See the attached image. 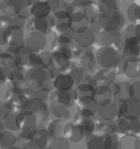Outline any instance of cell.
<instances>
[{
	"label": "cell",
	"mask_w": 140,
	"mask_h": 149,
	"mask_svg": "<svg viewBox=\"0 0 140 149\" xmlns=\"http://www.w3.org/2000/svg\"><path fill=\"white\" fill-rule=\"evenodd\" d=\"M46 42L47 39L45 38V35L36 31L30 32L25 38L26 49L32 52L43 51L46 45Z\"/></svg>",
	"instance_id": "6"
},
{
	"label": "cell",
	"mask_w": 140,
	"mask_h": 149,
	"mask_svg": "<svg viewBox=\"0 0 140 149\" xmlns=\"http://www.w3.org/2000/svg\"><path fill=\"white\" fill-rule=\"evenodd\" d=\"M74 82L71 74H60L54 79L53 86L58 91H70L73 86Z\"/></svg>",
	"instance_id": "16"
},
{
	"label": "cell",
	"mask_w": 140,
	"mask_h": 149,
	"mask_svg": "<svg viewBox=\"0 0 140 149\" xmlns=\"http://www.w3.org/2000/svg\"><path fill=\"white\" fill-rule=\"evenodd\" d=\"M1 53H2V52H1V50H0V55H1Z\"/></svg>",
	"instance_id": "53"
},
{
	"label": "cell",
	"mask_w": 140,
	"mask_h": 149,
	"mask_svg": "<svg viewBox=\"0 0 140 149\" xmlns=\"http://www.w3.org/2000/svg\"><path fill=\"white\" fill-rule=\"evenodd\" d=\"M78 102L82 107L81 109H89L93 111L95 108L98 107V103L96 100L91 95H83L79 98Z\"/></svg>",
	"instance_id": "26"
},
{
	"label": "cell",
	"mask_w": 140,
	"mask_h": 149,
	"mask_svg": "<svg viewBox=\"0 0 140 149\" xmlns=\"http://www.w3.org/2000/svg\"><path fill=\"white\" fill-rule=\"evenodd\" d=\"M98 113L101 119L105 121L113 120L119 114L118 105L110 99H104L98 103Z\"/></svg>",
	"instance_id": "5"
},
{
	"label": "cell",
	"mask_w": 140,
	"mask_h": 149,
	"mask_svg": "<svg viewBox=\"0 0 140 149\" xmlns=\"http://www.w3.org/2000/svg\"><path fill=\"white\" fill-rule=\"evenodd\" d=\"M84 11H85V17L89 18V19H92L95 16H97L98 13V7L94 3H91V4L87 5L85 8L83 9Z\"/></svg>",
	"instance_id": "36"
},
{
	"label": "cell",
	"mask_w": 140,
	"mask_h": 149,
	"mask_svg": "<svg viewBox=\"0 0 140 149\" xmlns=\"http://www.w3.org/2000/svg\"><path fill=\"white\" fill-rule=\"evenodd\" d=\"M115 79V73L105 68L104 70H101L98 74L96 75V79L101 80V81H106V82H112L113 79Z\"/></svg>",
	"instance_id": "30"
},
{
	"label": "cell",
	"mask_w": 140,
	"mask_h": 149,
	"mask_svg": "<svg viewBox=\"0 0 140 149\" xmlns=\"http://www.w3.org/2000/svg\"><path fill=\"white\" fill-rule=\"evenodd\" d=\"M96 58L91 50H85L80 57V65L85 71L92 70L94 68Z\"/></svg>",
	"instance_id": "23"
},
{
	"label": "cell",
	"mask_w": 140,
	"mask_h": 149,
	"mask_svg": "<svg viewBox=\"0 0 140 149\" xmlns=\"http://www.w3.org/2000/svg\"><path fill=\"white\" fill-rule=\"evenodd\" d=\"M139 124L138 120H132V122L130 123V129H132L134 132H139Z\"/></svg>",
	"instance_id": "48"
},
{
	"label": "cell",
	"mask_w": 140,
	"mask_h": 149,
	"mask_svg": "<svg viewBox=\"0 0 140 149\" xmlns=\"http://www.w3.org/2000/svg\"><path fill=\"white\" fill-rule=\"evenodd\" d=\"M58 43H60V44L66 45V44H69V43L71 42V39H70V38H69L67 35H60V36L58 38Z\"/></svg>",
	"instance_id": "47"
},
{
	"label": "cell",
	"mask_w": 140,
	"mask_h": 149,
	"mask_svg": "<svg viewBox=\"0 0 140 149\" xmlns=\"http://www.w3.org/2000/svg\"><path fill=\"white\" fill-rule=\"evenodd\" d=\"M139 25L137 24V25H130L126 30H125V33L128 34V36L130 37H137L139 38Z\"/></svg>",
	"instance_id": "43"
},
{
	"label": "cell",
	"mask_w": 140,
	"mask_h": 149,
	"mask_svg": "<svg viewBox=\"0 0 140 149\" xmlns=\"http://www.w3.org/2000/svg\"><path fill=\"white\" fill-rule=\"evenodd\" d=\"M104 143H105V149L119 148V142L116 138V136L114 135L104 136Z\"/></svg>",
	"instance_id": "34"
},
{
	"label": "cell",
	"mask_w": 140,
	"mask_h": 149,
	"mask_svg": "<svg viewBox=\"0 0 140 149\" xmlns=\"http://www.w3.org/2000/svg\"><path fill=\"white\" fill-rule=\"evenodd\" d=\"M128 95L132 100L139 101V82H135L133 85L130 86Z\"/></svg>",
	"instance_id": "38"
},
{
	"label": "cell",
	"mask_w": 140,
	"mask_h": 149,
	"mask_svg": "<svg viewBox=\"0 0 140 149\" xmlns=\"http://www.w3.org/2000/svg\"><path fill=\"white\" fill-rule=\"evenodd\" d=\"M127 15L131 21L133 23L139 20V7L137 3H132L129 6L127 10Z\"/></svg>",
	"instance_id": "35"
},
{
	"label": "cell",
	"mask_w": 140,
	"mask_h": 149,
	"mask_svg": "<svg viewBox=\"0 0 140 149\" xmlns=\"http://www.w3.org/2000/svg\"><path fill=\"white\" fill-rule=\"evenodd\" d=\"M8 149H20L19 148H17V147H11V148H8Z\"/></svg>",
	"instance_id": "51"
},
{
	"label": "cell",
	"mask_w": 140,
	"mask_h": 149,
	"mask_svg": "<svg viewBox=\"0 0 140 149\" xmlns=\"http://www.w3.org/2000/svg\"><path fill=\"white\" fill-rule=\"evenodd\" d=\"M74 39L79 46L89 47L95 41V32L91 29L87 28L83 31L76 33Z\"/></svg>",
	"instance_id": "13"
},
{
	"label": "cell",
	"mask_w": 140,
	"mask_h": 149,
	"mask_svg": "<svg viewBox=\"0 0 140 149\" xmlns=\"http://www.w3.org/2000/svg\"><path fill=\"white\" fill-rule=\"evenodd\" d=\"M98 9L101 11V15L109 17L119 11L118 3L116 0H100Z\"/></svg>",
	"instance_id": "19"
},
{
	"label": "cell",
	"mask_w": 140,
	"mask_h": 149,
	"mask_svg": "<svg viewBox=\"0 0 140 149\" xmlns=\"http://www.w3.org/2000/svg\"><path fill=\"white\" fill-rule=\"evenodd\" d=\"M125 55L129 58H138L139 55V38L130 37L125 41Z\"/></svg>",
	"instance_id": "18"
},
{
	"label": "cell",
	"mask_w": 140,
	"mask_h": 149,
	"mask_svg": "<svg viewBox=\"0 0 140 149\" xmlns=\"http://www.w3.org/2000/svg\"><path fill=\"white\" fill-rule=\"evenodd\" d=\"M99 41L103 46H118L122 43V38L118 30H107L100 34Z\"/></svg>",
	"instance_id": "9"
},
{
	"label": "cell",
	"mask_w": 140,
	"mask_h": 149,
	"mask_svg": "<svg viewBox=\"0 0 140 149\" xmlns=\"http://www.w3.org/2000/svg\"><path fill=\"white\" fill-rule=\"evenodd\" d=\"M25 39L24 38V32L22 30L13 31L11 38L8 43V49L10 53L17 54L25 49Z\"/></svg>",
	"instance_id": "8"
},
{
	"label": "cell",
	"mask_w": 140,
	"mask_h": 149,
	"mask_svg": "<svg viewBox=\"0 0 140 149\" xmlns=\"http://www.w3.org/2000/svg\"><path fill=\"white\" fill-rule=\"evenodd\" d=\"M12 106L8 102H0V120H3L10 113Z\"/></svg>",
	"instance_id": "39"
},
{
	"label": "cell",
	"mask_w": 140,
	"mask_h": 149,
	"mask_svg": "<svg viewBox=\"0 0 140 149\" xmlns=\"http://www.w3.org/2000/svg\"><path fill=\"white\" fill-rule=\"evenodd\" d=\"M48 149H70V146L65 138L58 137L49 143Z\"/></svg>",
	"instance_id": "29"
},
{
	"label": "cell",
	"mask_w": 140,
	"mask_h": 149,
	"mask_svg": "<svg viewBox=\"0 0 140 149\" xmlns=\"http://www.w3.org/2000/svg\"><path fill=\"white\" fill-rule=\"evenodd\" d=\"M51 11V7L48 2L37 1L30 7V13L37 18L47 17Z\"/></svg>",
	"instance_id": "15"
},
{
	"label": "cell",
	"mask_w": 140,
	"mask_h": 149,
	"mask_svg": "<svg viewBox=\"0 0 140 149\" xmlns=\"http://www.w3.org/2000/svg\"><path fill=\"white\" fill-rule=\"evenodd\" d=\"M37 117L27 110H23L16 114V125L21 131V138L25 141L31 140L37 131Z\"/></svg>",
	"instance_id": "1"
},
{
	"label": "cell",
	"mask_w": 140,
	"mask_h": 149,
	"mask_svg": "<svg viewBox=\"0 0 140 149\" xmlns=\"http://www.w3.org/2000/svg\"><path fill=\"white\" fill-rule=\"evenodd\" d=\"M70 59L71 58L60 50L51 55V63L55 65V68L60 72L65 71L70 66Z\"/></svg>",
	"instance_id": "14"
},
{
	"label": "cell",
	"mask_w": 140,
	"mask_h": 149,
	"mask_svg": "<svg viewBox=\"0 0 140 149\" xmlns=\"http://www.w3.org/2000/svg\"><path fill=\"white\" fill-rule=\"evenodd\" d=\"M32 25L36 31L41 32L45 35L51 31L52 21H50L47 17H44V18L35 17L32 20Z\"/></svg>",
	"instance_id": "22"
},
{
	"label": "cell",
	"mask_w": 140,
	"mask_h": 149,
	"mask_svg": "<svg viewBox=\"0 0 140 149\" xmlns=\"http://www.w3.org/2000/svg\"><path fill=\"white\" fill-rule=\"evenodd\" d=\"M139 114V101L126 100L119 107V115L125 119L136 120Z\"/></svg>",
	"instance_id": "7"
},
{
	"label": "cell",
	"mask_w": 140,
	"mask_h": 149,
	"mask_svg": "<svg viewBox=\"0 0 140 149\" xmlns=\"http://www.w3.org/2000/svg\"><path fill=\"white\" fill-rule=\"evenodd\" d=\"M23 108V110H27L32 113L39 121H44L48 117V107L43 100L31 98L25 102Z\"/></svg>",
	"instance_id": "4"
},
{
	"label": "cell",
	"mask_w": 140,
	"mask_h": 149,
	"mask_svg": "<svg viewBox=\"0 0 140 149\" xmlns=\"http://www.w3.org/2000/svg\"><path fill=\"white\" fill-rule=\"evenodd\" d=\"M2 9V3H1V1H0V10Z\"/></svg>",
	"instance_id": "52"
},
{
	"label": "cell",
	"mask_w": 140,
	"mask_h": 149,
	"mask_svg": "<svg viewBox=\"0 0 140 149\" xmlns=\"http://www.w3.org/2000/svg\"><path fill=\"white\" fill-rule=\"evenodd\" d=\"M13 31L10 29L7 25L0 24V45H8Z\"/></svg>",
	"instance_id": "28"
},
{
	"label": "cell",
	"mask_w": 140,
	"mask_h": 149,
	"mask_svg": "<svg viewBox=\"0 0 140 149\" xmlns=\"http://www.w3.org/2000/svg\"><path fill=\"white\" fill-rule=\"evenodd\" d=\"M85 11L83 9H80V8H78L76 9L73 12L70 13V16H69V20H70V23H80L82 22L83 20H85Z\"/></svg>",
	"instance_id": "33"
},
{
	"label": "cell",
	"mask_w": 140,
	"mask_h": 149,
	"mask_svg": "<svg viewBox=\"0 0 140 149\" xmlns=\"http://www.w3.org/2000/svg\"><path fill=\"white\" fill-rule=\"evenodd\" d=\"M125 73L130 78H138L139 76V61L138 58H128L123 64Z\"/></svg>",
	"instance_id": "17"
},
{
	"label": "cell",
	"mask_w": 140,
	"mask_h": 149,
	"mask_svg": "<svg viewBox=\"0 0 140 149\" xmlns=\"http://www.w3.org/2000/svg\"><path fill=\"white\" fill-rule=\"evenodd\" d=\"M83 133L84 136L90 135L95 129V125L91 118L85 117L80 114V118L78 120L77 123H74Z\"/></svg>",
	"instance_id": "21"
},
{
	"label": "cell",
	"mask_w": 140,
	"mask_h": 149,
	"mask_svg": "<svg viewBox=\"0 0 140 149\" xmlns=\"http://www.w3.org/2000/svg\"><path fill=\"white\" fill-rule=\"evenodd\" d=\"M51 100L58 104L64 106H71L73 102V94L70 91H57L52 94Z\"/></svg>",
	"instance_id": "20"
},
{
	"label": "cell",
	"mask_w": 140,
	"mask_h": 149,
	"mask_svg": "<svg viewBox=\"0 0 140 149\" xmlns=\"http://www.w3.org/2000/svg\"><path fill=\"white\" fill-rule=\"evenodd\" d=\"M48 79V74L43 67H31L25 75V81L27 86L33 89L37 90L44 88Z\"/></svg>",
	"instance_id": "3"
},
{
	"label": "cell",
	"mask_w": 140,
	"mask_h": 149,
	"mask_svg": "<svg viewBox=\"0 0 140 149\" xmlns=\"http://www.w3.org/2000/svg\"><path fill=\"white\" fill-rule=\"evenodd\" d=\"M3 131V124H2V120H0V133Z\"/></svg>",
	"instance_id": "50"
},
{
	"label": "cell",
	"mask_w": 140,
	"mask_h": 149,
	"mask_svg": "<svg viewBox=\"0 0 140 149\" xmlns=\"http://www.w3.org/2000/svg\"><path fill=\"white\" fill-rule=\"evenodd\" d=\"M16 137L10 130L2 131L0 133V149H8L14 146Z\"/></svg>",
	"instance_id": "25"
},
{
	"label": "cell",
	"mask_w": 140,
	"mask_h": 149,
	"mask_svg": "<svg viewBox=\"0 0 140 149\" xmlns=\"http://www.w3.org/2000/svg\"><path fill=\"white\" fill-rule=\"evenodd\" d=\"M0 93H1V92H0Z\"/></svg>",
	"instance_id": "54"
},
{
	"label": "cell",
	"mask_w": 140,
	"mask_h": 149,
	"mask_svg": "<svg viewBox=\"0 0 140 149\" xmlns=\"http://www.w3.org/2000/svg\"><path fill=\"white\" fill-rule=\"evenodd\" d=\"M51 135L48 130L37 129L32 139L30 140L31 145L37 149H44L50 143Z\"/></svg>",
	"instance_id": "11"
},
{
	"label": "cell",
	"mask_w": 140,
	"mask_h": 149,
	"mask_svg": "<svg viewBox=\"0 0 140 149\" xmlns=\"http://www.w3.org/2000/svg\"><path fill=\"white\" fill-rule=\"evenodd\" d=\"M47 2L50 3L51 9L54 8L56 10H64V9H62V5L64 4V1H63V0H49V1H47Z\"/></svg>",
	"instance_id": "46"
},
{
	"label": "cell",
	"mask_w": 140,
	"mask_h": 149,
	"mask_svg": "<svg viewBox=\"0 0 140 149\" xmlns=\"http://www.w3.org/2000/svg\"><path fill=\"white\" fill-rule=\"evenodd\" d=\"M63 134L64 138L71 142H78L84 137L81 130L74 123H67L64 125Z\"/></svg>",
	"instance_id": "12"
},
{
	"label": "cell",
	"mask_w": 140,
	"mask_h": 149,
	"mask_svg": "<svg viewBox=\"0 0 140 149\" xmlns=\"http://www.w3.org/2000/svg\"><path fill=\"white\" fill-rule=\"evenodd\" d=\"M130 129V123L125 118H122L119 121V130L122 133H125Z\"/></svg>",
	"instance_id": "44"
},
{
	"label": "cell",
	"mask_w": 140,
	"mask_h": 149,
	"mask_svg": "<svg viewBox=\"0 0 140 149\" xmlns=\"http://www.w3.org/2000/svg\"><path fill=\"white\" fill-rule=\"evenodd\" d=\"M3 122L8 130H17L16 125V114L12 112L3 120Z\"/></svg>",
	"instance_id": "37"
},
{
	"label": "cell",
	"mask_w": 140,
	"mask_h": 149,
	"mask_svg": "<svg viewBox=\"0 0 140 149\" xmlns=\"http://www.w3.org/2000/svg\"><path fill=\"white\" fill-rule=\"evenodd\" d=\"M24 0H3L2 11L8 17H16L23 10Z\"/></svg>",
	"instance_id": "10"
},
{
	"label": "cell",
	"mask_w": 140,
	"mask_h": 149,
	"mask_svg": "<svg viewBox=\"0 0 140 149\" xmlns=\"http://www.w3.org/2000/svg\"><path fill=\"white\" fill-rule=\"evenodd\" d=\"M24 24V17L17 15L9 20L8 27L12 31H17V30H21Z\"/></svg>",
	"instance_id": "31"
},
{
	"label": "cell",
	"mask_w": 140,
	"mask_h": 149,
	"mask_svg": "<svg viewBox=\"0 0 140 149\" xmlns=\"http://www.w3.org/2000/svg\"><path fill=\"white\" fill-rule=\"evenodd\" d=\"M51 113L58 120H67L70 117V110L68 107L62 104L54 103L51 106Z\"/></svg>",
	"instance_id": "24"
},
{
	"label": "cell",
	"mask_w": 140,
	"mask_h": 149,
	"mask_svg": "<svg viewBox=\"0 0 140 149\" xmlns=\"http://www.w3.org/2000/svg\"><path fill=\"white\" fill-rule=\"evenodd\" d=\"M6 79V72L4 68H0V84L3 83Z\"/></svg>",
	"instance_id": "49"
},
{
	"label": "cell",
	"mask_w": 140,
	"mask_h": 149,
	"mask_svg": "<svg viewBox=\"0 0 140 149\" xmlns=\"http://www.w3.org/2000/svg\"><path fill=\"white\" fill-rule=\"evenodd\" d=\"M63 124L60 120H55L51 122V124L48 127V132L51 136L54 138L60 137V135L63 134Z\"/></svg>",
	"instance_id": "27"
},
{
	"label": "cell",
	"mask_w": 140,
	"mask_h": 149,
	"mask_svg": "<svg viewBox=\"0 0 140 149\" xmlns=\"http://www.w3.org/2000/svg\"><path fill=\"white\" fill-rule=\"evenodd\" d=\"M71 76L73 78L74 81H77V82H81L85 76V71L81 67H78V68H75L71 71Z\"/></svg>",
	"instance_id": "40"
},
{
	"label": "cell",
	"mask_w": 140,
	"mask_h": 149,
	"mask_svg": "<svg viewBox=\"0 0 140 149\" xmlns=\"http://www.w3.org/2000/svg\"><path fill=\"white\" fill-rule=\"evenodd\" d=\"M88 149H105L104 137H92L87 142Z\"/></svg>",
	"instance_id": "32"
},
{
	"label": "cell",
	"mask_w": 140,
	"mask_h": 149,
	"mask_svg": "<svg viewBox=\"0 0 140 149\" xmlns=\"http://www.w3.org/2000/svg\"><path fill=\"white\" fill-rule=\"evenodd\" d=\"M71 24L67 21H60L57 25H56V30L59 32H65L69 29H71Z\"/></svg>",
	"instance_id": "42"
},
{
	"label": "cell",
	"mask_w": 140,
	"mask_h": 149,
	"mask_svg": "<svg viewBox=\"0 0 140 149\" xmlns=\"http://www.w3.org/2000/svg\"><path fill=\"white\" fill-rule=\"evenodd\" d=\"M96 61L104 68H112L116 66L121 60L119 52L113 46H104L97 52Z\"/></svg>",
	"instance_id": "2"
},
{
	"label": "cell",
	"mask_w": 140,
	"mask_h": 149,
	"mask_svg": "<svg viewBox=\"0 0 140 149\" xmlns=\"http://www.w3.org/2000/svg\"><path fill=\"white\" fill-rule=\"evenodd\" d=\"M31 98L32 99H37V100H40L44 101L47 98H48V92L47 90L41 88V89H37V90H34L33 93L31 94Z\"/></svg>",
	"instance_id": "41"
},
{
	"label": "cell",
	"mask_w": 140,
	"mask_h": 149,
	"mask_svg": "<svg viewBox=\"0 0 140 149\" xmlns=\"http://www.w3.org/2000/svg\"><path fill=\"white\" fill-rule=\"evenodd\" d=\"M69 16H70V13L65 10H56L55 12V17L59 21L69 18Z\"/></svg>",
	"instance_id": "45"
}]
</instances>
